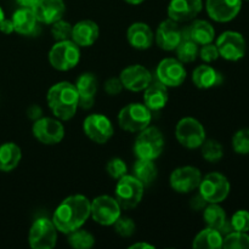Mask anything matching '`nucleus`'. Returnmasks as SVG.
<instances>
[{"instance_id":"nucleus-44","label":"nucleus","mask_w":249,"mask_h":249,"mask_svg":"<svg viewBox=\"0 0 249 249\" xmlns=\"http://www.w3.org/2000/svg\"><path fill=\"white\" fill-rule=\"evenodd\" d=\"M0 32L4 34H11L15 32L14 23H12V19L4 18L2 19L1 24H0Z\"/></svg>"},{"instance_id":"nucleus-26","label":"nucleus","mask_w":249,"mask_h":249,"mask_svg":"<svg viewBox=\"0 0 249 249\" xmlns=\"http://www.w3.org/2000/svg\"><path fill=\"white\" fill-rule=\"evenodd\" d=\"M12 23L15 32L21 36H34L38 31V19L34 15L33 9L28 7H19L12 15Z\"/></svg>"},{"instance_id":"nucleus-47","label":"nucleus","mask_w":249,"mask_h":249,"mask_svg":"<svg viewBox=\"0 0 249 249\" xmlns=\"http://www.w3.org/2000/svg\"><path fill=\"white\" fill-rule=\"evenodd\" d=\"M130 249H143V248H150V249H155V246L152 245H148V243H142V242H139V243H134V245H131Z\"/></svg>"},{"instance_id":"nucleus-37","label":"nucleus","mask_w":249,"mask_h":249,"mask_svg":"<svg viewBox=\"0 0 249 249\" xmlns=\"http://www.w3.org/2000/svg\"><path fill=\"white\" fill-rule=\"evenodd\" d=\"M72 24L67 21H63L62 18L56 21L51 24V36L56 41L67 40L71 39L72 36Z\"/></svg>"},{"instance_id":"nucleus-40","label":"nucleus","mask_w":249,"mask_h":249,"mask_svg":"<svg viewBox=\"0 0 249 249\" xmlns=\"http://www.w3.org/2000/svg\"><path fill=\"white\" fill-rule=\"evenodd\" d=\"M231 226L233 231H240V232H248L249 231V212L246 209H240L236 213H233L232 218L230 220Z\"/></svg>"},{"instance_id":"nucleus-21","label":"nucleus","mask_w":249,"mask_h":249,"mask_svg":"<svg viewBox=\"0 0 249 249\" xmlns=\"http://www.w3.org/2000/svg\"><path fill=\"white\" fill-rule=\"evenodd\" d=\"M182 36L184 38L191 39L198 45L213 43L215 38V29L206 19H192L191 23L186 27H182Z\"/></svg>"},{"instance_id":"nucleus-6","label":"nucleus","mask_w":249,"mask_h":249,"mask_svg":"<svg viewBox=\"0 0 249 249\" xmlns=\"http://www.w3.org/2000/svg\"><path fill=\"white\" fill-rule=\"evenodd\" d=\"M143 190L145 186L140 180L136 179L134 175L125 174L117 181L114 194L122 209L128 211L140 204L143 197Z\"/></svg>"},{"instance_id":"nucleus-30","label":"nucleus","mask_w":249,"mask_h":249,"mask_svg":"<svg viewBox=\"0 0 249 249\" xmlns=\"http://www.w3.org/2000/svg\"><path fill=\"white\" fill-rule=\"evenodd\" d=\"M133 175L142 182L143 186H147V185H151L157 179V165L151 160L138 158V160H136L133 167Z\"/></svg>"},{"instance_id":"nucleus-38","label":"nucleus","mask_w":249,"mask_h":249,"mask_svg":"<svg viewBox=\"0 0 249 249\" xmlns=\"http://www.w3.org/2000/svg\"><path fill=\"white\" fill-rule=\"evenodd\" d=\"M114 231L118 233L122 237H130V236L134 235L135 232L136 225L134 223V220L129 216H123L121 215L118 219H117L116 223L113 224Z\"/></svg>"},{"instance_id":"nucleus-43","label":"nucleus","mask_w":249,"mask_h":249,"mask_svg":"<svg viewBox=\"0 0 249 249\" xmlns=\"http://www.w3.org/2000/svg\"><path fill=\"white\" fill-rule=\"evenodd\" d=\"M27 116H28L29 119H32V121L34 122L43 117V109H41L40 106H38V105H32V106H29L28 109H27Z\"/></svg>"},{"instance_id":"nucleus-25","label":"nucleus","mask_w":249,"mask_h":249,"mask_svg":"<svg viewBox=\"0 0 249 249\" xmlns=\"http://www.w3.org/2000/svg\"><path fill=\"white\" fill-rule=\"evenodd\" d=\"M169 100L168 87L160 82H151V84L143 90V105L153 111H160L164 108Z\"/></svg>"},{"instance_id":"nucleus-48","label":"nucleus","mask_w":249,"mask_h":249,"mask_svg":"<svg viewBox=\"0 0 249 249\" xmlns=\"http://www.w3.org/2000/svg\"><path fill=\"white\" fill-rule=\"evenodd\" d=\"M124 1H126L128 4H131V5H139L142 1H145V0H124Z\"/></svg>"},{"instance_id":"nucleus-10","label":"nucleus","mask_w":249,"mask_h":249,"mask_svg":"<svg viewBox=\"0 0 249 249\" xmlns=\"http://www.w3.org/2000/svg\"><path fill=\"white\" fill-rule=\"evenodd\" d=\"M28 242L33 249H53L57 243V229L53 220L39 218L32 224Z\"/></svg>"},{"instance_id":"nucleus-8","label":"nucleus","mask_w":249,"mask_h":249,"mask_svg":"<svg viewBox=\"0 0 249 249\" xmlns=\"http://www.w3.org/2000/svg\"><path fill=\"white\" fill-rule=\"evenodd\" d=\"M175 136L180 145L190 150L199 148L207 139L204 126L201 122L192 117H185L178 122Z\"/></svg>"},{"instance_id":"nucleus-1","label":"nucleus","mask_w":249,"mask_h":249,"mask_svg":"<svg viewBox=\"0 0 249 249\" xmlns=\"http://www.w3.org/2000/svg\"><path fill=\"white\" fill-rule=\"evenodd\" d=\"M90 218V201L83 195H73L63 199L53 212V223L60 232L68 233L83 228Z\"/></svg>"},{"instance_id":"nucleus-14","label":"nucleus","mask_w":249,"mask_h":249,"mask_svg":"<svg viewBox=\"0 0 249 249\" xmlns=\"http://www.w3.org/2000/svg\"><path fill=\"white\" fill-rule=\"evenodd\" d=\"M186 75V68L178 58H163L156 68L157 80L168 88H178L182 85Z\"/></svg>"},{"instance_id":"nucleus-15","label":"nucleus","mask_w":249,"mask_h":249,"mask_svg":"<svg viewBox=\"0 0 249 249\" xmlns=\"http://www.w3.org/2000/svg\"><path fill=\"white\" fill-rule=\"evenodd\" d=\"M202 180V173L192 165L177 168L169 177V185L178 194H190L198 189Z\"/></svg>"},{"instance_id":"nucleus-49","label":"nucleus","mask_w":249,"mask_h":249,"mask_svg":"<svg viewBox=\"0 0 249 249\" xmlns=\"http://www.w3.org/2000/svg\"><path fill=\"white\" fill-rule=\"evenodd\" d=\"M5 18V14H4V10L1 9V6H0V24H1L2 19Z\"/></svg>"},{"instance_id":"nucleus-16","label":"nucleus","mask_w":249,"mask_h":249,"mask_svg":"<svg viewBox=\"0 0 249 249\" xmlns=\"http://www.w3.org/2000/svg\"><path fill=\"white\" fill-rule=\"evenodd\" d=\"M182 27L180 23L167 18L160 22L155 33V41L160 49L164 51H173L182 40Z\"/></svg>"},{"instance_id":"nucleus-19","label":"nucleus","mask_w":249,"mask_h":249,"mask_svg":"<svg viewBox=\"0 0 249 249\" xmlns=\"http://www.w3.org/2000/svg\"><path fill=\"white\" fill-rule=\"evenodd\" d=\"M203 9L202 0H170L168 5V18L185 23L196 18Z\"/></svg>"},{"instance_id":"nucleus-33","label":"nucleus","mask_w":249,"mask_h":249,"mask_svg":"<svg viewBox=\"0 0 249 249\" xmlns=\"http://www.w3.org/2000/svg\"><path fill=\"white\" fill-rule=\"evenodd\" d=\"M68 243L71 247L75 249H89L94 247L95 237L89 231L83 230L82 228L73 232L68 233Z\"/></svg>"},{"instance_id":"nucleus-3","label":"nucleus","mask_w":249,"mask_h":249,"mask_svg":"<svg viewBox=\"0 0 249 249\" xmlns=\"http://www.w3.org/2000/svg\"><path fill=\"white\" fill-rule=\"evenodd\" d=\"M164 150V138L157 126L148 125L141 130L134 142V152L141 160H155Z\"/></svg>"},{"instance_id":"nucleus-42","label":"nucleus","mask_w":249,"mask_h":249,"mask_svg":"<svg viewBox=\"0 0 249 249\" xmlns=\"http://www.w3.org/2000/svg\"><path fill=\"white\" fill-rule=\"evenodd\" d=\"M105 91L109 95V96H117L123 90V84L119 78H109L105 82Z\"/></svg>"},{"instance_id":"nucleus-27","label":"nucleus","mask_w":249,"mask_h":249,"mask_svg":"<svg viewBox=\"0 0 249 249\" xmlns=\"http://www.w3.org/2000/svg\"><path fill=\"white\" fill-rule=\"evenodd\" d=\"M192 82L198 89H211L219 87L223 83V74L208 65H201L195 68Z\"/></svg>"},{"instance_id":"nucleus-5","label":"nucleus","mask_w":249,"mask_h":249,"mask_svg":"<svg viewBox=\"0 0 249 249\" xmlns=\"http://www.w3.org/2000/svg\"><path fill=\"white\" fill-rule=\"evenodd\" d=\"M152 121V112L143 104L133 102L119 111L118 123L123 130L129 133H140L147 128Z\"/></svg>"},{"instance_id":"nucleus-36","label":"nucleus","mask_w":249,"mask_h":249,"mask_svg":"<svg viewBox=\"0 0 249 249\" xmlns=\"http://www.w3.org/2000/svg\"><path fill=\"white\" fill-rule=\"evenodd\" d=\"M232 148L237 155H249V128L240 129L233 134Z\"/></svg>"},{"instance_id":"nucleus-29","label":"nucleus","mask_w":249,"mask_h":249,"mask_svg":"<svg viewBox=\"0 0 249 249\" xmlns=\"http://www.w3.org/2000/svg\"><path fill=\"white\" fill-rule=\"evenodd\" d=\"M224 236L215 229L207 228L197 233L195 237L192 247L195 249H219L223 248Z\"/></svg>"},{"instance_id":"nucleus-7","label":"nucleus","mask_w":249,"mask_h":249,"mask_svg":"<svg viewBox=\"0 0 249 249\" xmlns=\"http://www.w3.org/2000/svg\"><path fill=\"white\" fill-rule=\"evenodd\" d=\"M231 185L228 178L218 172L209 173L202 178L198 186L199 195L207 203H221L228 198Z\"/></svg>"},{"instance_id":"nucleus-39","label":"nucleus","mask_w":249,"mask_h":249,"mask_svg":"<svg viewBox=\"0 0 249 249\" xmlns=\"http://www.w3.org/2000/svg\"><path fill=\"white\" fill-rule=\"evenodd\" d=\"M106 170L109 177L116 180L121 179L122 177L128 174V167H126L125 162L121 160V158H112V160H109L106 164Z\"/></svg>"},{"instance_id":"nucleus-13","label":"nucleus","mask_w":249,"mask_h":249,"mask_svg":"<svg viewBox=\"0 0 249 249\" xmlns=\"http://www.w3.org/2000/svg\"><path fill=\"white\" fill-rule=\"evenodd\" d=\"M83 130L90 140L99 145L108 142L114 134L112 122L106 116L100 113L88 116L83 122Z\"/></svg>"},{"instance_id":"nucleus-9","label":"nucleus","mask_w":249,"mask_h":249,"mask_svg":"<svg viewBox=\"0 0 249 249\" xmlns=\"http://www.w3.org/2000/svg\"><path fill=\"white\" fill-rule=\"evenodd\" d=\"M121 215L122 207L116 197L102 195L90 202V216L100 225L113 226Z\"/></svg>"},{"instance_id":"nucleus-35","label":"nucleus","mask_w":249,"mask_h":249,"mask_svg":"<svg viewBox=\"0 0 249 249\" xmlns=\"http://www.w3.org/2000/svg\"><path fill=\"white\" fill-rule=\"evenodd\" d=\"M223 248L225 249H249V235L248 232L231 231L224 236Z\"/></svg>"},{"instance_id":"nucleus-50","label":"nucleus","mask_w":249,"mask_h":249,"mask_svg":"<svg viewBox=\"0 0 249 249\" xmlns=\"http://www.w3.org/2000/svg\"><path fill=\"white\" fill-rule=\"evenodd\" d=\"M247 1H249V0H247Z\"/></svg>"},{"instance_id":"nucleus-24","label":"nucleus","mask_w":249,"mask_h":249,"mask_svg":"<svg viewBox=\"0 0 249 249\" xmlns=\"http://www.w3.org/2000/svg\"><path fill=\"white\" fill-rule=\"evenodd\" d=\"M126 39L130 46L138 50H147L152 46L155 34L147 23L135 22L126 31Z\"/></svg>"},{"instance_id":"nucleus-11","label":"nucleus","mask_w":249,"mask_h":249,"mask_svg":"<svg viewBox=\"0 0 249 249\" xmlns=\"http://www.w3.org/2000/svg\"><path fill=\"white\" fill-rule=\"evenodd\" d=\"M219 55L226 61H240L245 57L247 51L246 39L240 32L226 31L218 36L215 43Z\"/></svg>"},{"instance_id":"nucleus-20","label":"nucleus","mask_w":249,"mask_h":249,"mask_svg":"<svg viewBox=\"0 0 249 249\" xmlns=\"http://www.w3.org/2000/svg\"><path fill=\"white\" fill-rule=\"evenodd\" d=\"M33 11L39 23L51 26L56 21L63 18L66 5L63 0H38Z\"/></svg>"},{"instance_id":"nucleus-12","label":"nucleus","mask_w":249,"mask_h":249,"mask_svg":"<svg viewBox=\"0 0 249 249\" xmlns=\"http://www.w3.org/2000/svg\"><path fill=\"white\" fill-rule=\"evenodd\" d=\"M32 133L34 138L44 145H57L65 138V126L60 119L41 117L34 121Z\"/></svg>"},{"instance_id":"nucleus-4","label":"nucleus","mask_w":249,"mask_h":249,"mask_svg":"<svg viewBox=\"0 0 249 249\" xmlns=\"http://www.w3.org/2000/svg\"><path fill=\"white\" fill-rule=\"evenodd\" d=\"M80 46L72 39L57 41L49 51V62L55 70L66 72L71 71L79 63Z\"/></svg>"},{"instance_id":"nucleus-31","label":"nucleus","mask_w":249,"mask_h":249,"mask_svg":"<svg viewBox=\"0 0 249 249\" xmlns=\"http://www.w3.org/2000/svg\"><path fill=\"white\" fill-rule=\"evenodd\" d=\"M203 219L204 223L207 224V228L215 229V230L219 231L221 230V228L228 221L225 211L223 209V207L219 206V203L207 204L203 211Z\"/></svg>"},{"instance_id":"nucleus-17","label":"nucleus","mask_w":249,"mask_h":249,"mask_svg":"<svg viewBox=\"0 0 249 249\" xmlns=\"http://www.w3.org/2000/svg\"><path fill=\"white\" fill-rule=\"evenodd\" d=\"M119 79L123 88L129 91H143L152 82V74L146 67L141 65H131L121 72Z\"/></svg>"},{"instance_id":"nucleus-22","label":"nucleus","mask_w":249,"mask_h":249,"mask_svg":"<svg viewBox=\"0 0 249 249\" xmlns=\"http://www.w3.org/2000/svg\"><path fill=\"white\" fill-rule=\"evenodd\" d=\"M78 95H79V107L89 109L94 106L95 96L97 92V78L94 73H83L75 82Z\"/></svg>"},{"instance_id":"nucleus-18","label":"nucleus","mask_w":249,"mask_h":249,"mask_svg":"<svg viewBox=\"0 0 249 249\" xmlns=\"http://www.w3.org/2000/svg\"><path fill=\"white\" fill-rule=\"evenodd\" d=\"M206 9L213 21L225 23L238 16L242 9V0H207Z\"/></svg>"},{"instance_id":"nucleus-28","label":"nucleus","mask_w":249,"mask_h":249,"mask_svg":"<svg viewBox=\"0 0 249 249\" xmlns=\"http://www.w3.org/2000/svg\"><path fill=\"white\" fill-rule=\"evenodd\" d=\"M22 151L14 142H5L0 146V170L4 173L12 172L19 164Z\"/></svg>"},{"instance_id":"nucleus-34","label":"nucleus","mask_w":249,"mask_h":249,"mask_svg":"<svg viewBox=\"0 0 249 249\" xmlns=\"http://www.w3.org/2000/svg\"><path fill=\"white\" fill-rule=\"evenodd\" d=\"M202 157L211 163H216L224 157V148L219 141L216 140H207L202 143L201 147Z\"/></svg>"},{"instance_id":"nucleus-23","label":"nucleus","mask_w":249,"mask_h":249,"mask_svg":"<svg viewBox=\"0 0 249 249\" xmlns=\"http://www.w3.org/2000/svg\"><path fill=\"white\" fill-rule=\"evenodd\" d=\"M99 36V24L91 19H83L73 24L71 39L80 48H88L95 44Z\"/></svg>"},{"instance_id":"nucleus-45","label":"nucleus","mask_w":249,"mask_h":249,"mask_svg":"<svg viewBox=\"0 0 249 249\" xmlns=\"http://www.w3.org/2000/svg\"><path fill=\"white\" fill-rule=\"evenodd\" d=\"M207 202L206 199L203 198V197L201 196V195H197L196 197H195L194 199H191V207L194 209H196V211H201V209H204V207L207 206Z\"/></svg>"},{"instance_id":"nucleus-2","label":"nucleus","mask_w":249,"mask_h":249,"mask_svg":"<svg viewBox=\"0 0 249 249\" xmlns=\"http://www.w3.org/2000/svg\"><path fill=\"white\" fill-rule=\"evenodd\" d=\"M46 100L53 116L60 121H70L79 107V95L74 84L60 82L53 84L46 94Z\"/></svg>"},{"instance_id":"nucleus-46","label":"nucleus","mask_w":249,"mask_h":249,"mask_svg":"<svg viewBox=\"0 0 249 249\" xmlns=\"http://www.w3.org/2000/svg\"><path fill=\"white\" fill-rule=\"evenodd\" d=\"M36 1H38V0H16V2L19 5V7H28V9H33V7L36 6Z\"/></svg>"},{"instance_id":"nucleus-32","label":"nucleus","mask_w":249,"mask_h":249,"mask_svg":"<svg viewBox=\"0 0 249 249\" xmlns=\"http://www.w3.org/2000/svg\"><path fill=\"white\" fill-rule=\"evenodd\" d=\"M198 44L192 41L191 39L182 38V40L180 41V44L175 49V51H177V58L179 61H181L182 63L194 62L198 57Z\"/></svg>"},{"instance_id":"nucleus-41","label":"nucleus","mask_w":249,"mask_h":249,"mask_svg":"<svg viewBox=\"0 0 249 249\" xmlns=\"http://www.w3.org/2000/svg\"><path fill=\"white\" fill-rule=\"evenodd\" d=\"M198 56L201 57V60L204 61L206 63H212L220 57L218 48H216L215 44L213 43L201 45V48H199L198 50Z\"/></svg>"}]
</instances>
